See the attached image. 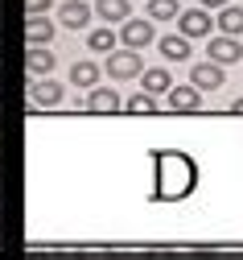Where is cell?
<instances>
[{
	"mask_svg": "<svg viewBox=\"0 0 243 260\" xmlns=\"http://www.w3.org/2000/svg\"><path fill=\"white\" fill-rule=\"evenodd\" d=\"M54 0H25V13H50Z\"/></svg>",
	"mask_w": 243,
	"mask_h": 260,
	"instance_id": "20",
	"label": "cell"
},
{
	"mask_svg": "<svg viewBox=\"0 0 243 260\" xmlns=\"http://www.w3.org/2000/svg\"><path fill=\"white\" fill-rule=\"evenodd\" d=\"M116 34H112V29H91V34H87V50L91 54H103V58H108L112 50H116Z\"/></svg>",
	"mask_w": 243,
	"mask_h": 260,
	"instance_id": "17",
	"label": "cell"
},
{
	"mask_svg": "<svg viewBox=\"0 0 243 260\" xmlns=\"http://www.w3.org/2000/svg\"><path fill=\"white\" fill-rule=\"evenodd\" d=\"M0 174H5V161H0Z\"/></svg>",
	"mask_w": 243,
	"mask_h": 260,
	"instance_id": "24",
	"label": "cell"
},
{
	"mask_svg": "<svg viewBox=\"0 0 243 260\" xmlns=\"http://www.w3.org/2000/svg\"><path fill=\"white\" fill-rule=\"evenodd\" d=\"M211 29H215V17L206 13V9H182L178 13V34H186L190 42L211 38Z\"/></svg>",
	"mask_w": 243,
	"mask_h": 260,
	"instance_id": "3",
	"label": "cell"
},
{
	"mask_svg": "<svg viewBox=\"0 0 243 260\" xmlns=\"http://www.w3.org/2000/svg\"><path fill=\"white\" fill-rule=\"evenodd\" d=\"M202 9H223V5H231V0H198Z\"/></svg>",
	"mask_w": 243,
	"mask_h": 260,
	"instance_id": "21",
	"label": "cell"
},
{
	"mask_svg": "<svg viewBox=\"0 0 243 260\" xmlns=\"http://www.w3.org/2000/svg\"><path fill=\"white\" fill-rule=\"evenodd\" d=\"M206 54H211V62H219V67H235L243 58V42L231 38V34H219V38L206 42Z\"/></svg>",
	"mask_w": 243,
	"mask_h": 260,
	"instance_id": "5",
	"label": "cell"
},
{
	"mask_svg": "<svg viewBox=\"0 0 243 260\" xmlns=\"http://www.w3.org/2000/svg\"><path fill=\"white\" fill-rule=\"evenodd\" d=\"M120 42H124L128 50H145V46H153V42H157L153 21H149V17H128V21H120Z\"/></svg>",
	"mask_w": 243,
	"mask_h": 260,
	"instance_id": "2",
	"label": "cell"
},
{
	"mask_svg": "<svg viewBox=\"0 0 243 260\" xmlns=\"http://www.w3.org/2000/svg\"><path fill=\"white\" fill-rule=\"evenodd\" d=\"M124 112H132V116H149V112H157V95H149V91H136L128 104H120Z\"/></svg>",
	"mask_w": 243,
	"mask_h": 260,
	"instance_id": "18",
	"label": "cell"
},
{
	"mask_svg": "<svg viewBox=\"0 0 243 260\" xmlns=\"http://www.w3.org/2000/svg\"><path fill=\"white\" fill-rule=\"evenodd\" d=\"M54 29H58V25H54L46 13H29V17H25V42H29V46H50V42H54Z\"/></svg>",
	"mask_w": 243,
	"mask_h": 260,
	"instance_id": "7",
	"label": "cell"
},
{
	"mask_svg": "<svg viewBox=\"0 0 243 260\" xmlns=\"http://www.w3.org/2000/svg\"><path fill=\"white\" fill-rule=\"evenodd\" d=\"M99 62H91V58H83V62H75L71 67V87H79V91H91L95 83H99Z\"/></svg>",
	"mask_w": 243,
	"mask_h": 260,
	"instance_id": "12",
	"label": "cell"
},
{
	"mask_svg": "<svg viewBox=\"0 0 243 260\" xmlns=\"http://www.w3.org/2000/svg\"><path fill=\"white\" fill-rule=\"evenodd\" d=\"M0 215H5V199H0Z\"/></svg>",
	"mask_w": 243,
	"mask_h": 260,
	"instance_id": "23",
	"label": "cell"
},
{
	"mask_svg": "<svg viewBox=\"0 0 243 260\" xmlns=\"http://www.w3.org/2000/svg\"><path fill=\"white\" fill-rule=\"evenodd\" d=\"M0 46H5V42H0Z\"/></svg>",
	"mask_w": 243,
	"mask_h": 260,
	"instance_id": "25",
	"label": "cell"
},
{
	"mask_svg": "<svg viewBox=\"0 0 243 260\" xmlns=\"http://www.w3.org/2000/svg\"><path fill=\"white\" fill-rule=\"evenodd\" d=\"M235 112H239V116H243V100H235Z\"/></svg>",
	"mask_w": 243,
	"mask_h": 260,
	"instance_id": "22",
	"label": "cell"
},
{
	"mask_svg": "<svg viewBox=\"0 0 243 260\" xmlns=\"http://www.w3.org/2000/svg\"><path fill=\"white\" fill-rule=\"evenodd\" d=\"M190 83L198 91H219L223 87V67H219V62H198V67L190 71Z\"/></svg>",
	"mask_w": 243,
	"mask_h": 260,
	"instance_id": "11",
	"label": "cell"
},
{
	"mask_svg": "<svg viewBox=\"0 0 243 260\" xmlns=\"http://www.w3.org/2000/svg\"><path fill=\"white\" fill-rule=\"evenodd\" d=\"M169 87H173V75H169L165 67H153V71L145 67V71H141V91H149V95H165Z\"/></svg>",
	"mask_w": 243,
	"mask_h": 260,
	"instance_id": "13",
	"label": "cell"
},
{
	"mask_svg": "<svg viewBox=\"0 0 243 260\" xmlns=\"http://www.w3.org/2000/svg\"><path fill=\"white\" fill-rule=\"evenodd\" d=\"M83 108L87 112H95V116H108V112H120V95H116V87H91L87 91V100H83Z\"/></svg>",
	"mask_w": 243,
	"mask_h": 260,
	"instance_id": "8",
	"label": "cell"
},
{
	"mask_svg": "<svg viewBox=\"0 0 243 260\" xmlns=\"http://www.w3.org/2000/svg\"><path fill=\"white\" fill-rule=\"evenodd\" d=\"M25 71H29V75H50V71H54L50 46H29V50H25Z\"/></svg>",
	"mask_w": 243,
	"mask_h": 260,
	"instance_id": "14",
	"label": "cell"
},
{
	"mask_svg": "<svg viewBox=\"0 0 243 260\" xmlns=\"http://www.w3.org/2000/svg\"><path fill=\"white\" fill-rule=\"evenodd\" d=\"M215 25H219V34L239 38V34H243V9H239V5H223L219 17H215Z\"/></svg>",
	"mask_w": 243,
	"mask_h": 260,
	"instance_id": "15",
	"label": "cell"
},
{
	"mask_svg": "<svg viewBox=\"0 0 243 260\" xmlns=\"http://www.w3.org/2000/svg\"><path fill=\"white\" fill-rule=\"evenodd\" d=\"M95 13H99V21L120 25V21H128V17H132V0H99Z\"/></svg>",
	"mask_w": 243,
	"mask_h": 260,
	"instance_id": "16",
	"label": "cell"
},
{
	"mask_svg": "<svg viewBox=\"0 0 243 260\" xmlns=\"http://www.w3.org/2000/svg\"><path fill=\"white\" fill-rule=\"evenodd\" d=\"M157 50H161L165 62H186L194 54V42L186 34H165V38H157Z\"/></svg>",
	"mask_w": 243,
	"mask_h": 260,
	"instance_id": "10",
	"label": "cell"
},
{
	"mask_svg": "<svg viewBox=\"0 0 243 260\" xmlns=\"http://www.w3.org/2000/svg\"><path fill=\"white\" fill-rule=\"evenodd\" d=\"M182 13L178 0H149V21H173Z\"/></svg>",
	"mask_w": 243,
	"mask_h": 260,
	"instance_id": "19",
	"label": "cell"
},
{
	"mask_svg": "<svg viewBox=\"0 0 243 260\" xmlns=\"http://www.w3.org/2000/svg\"><path fill=\"white\" fill-rule=\"evenodd\" d=\"M95 17V9L87 5V0H66V5L58 9V25L62 29H87Z\"/></svg>",
	"mask_w": 243,
	"mask_h": 260,
	"instance_id": "6",
	"label": "cell"
},
{
	"mask_svg": "<svg viewBox=\"0 0 243 260\" xmlns=\"http://www.w3.org/2000/svg\"><path fill=\"white\" fill-rule=\"evenodd\" d=\"M141 71H145V58H141V50H112L108 54V62H103V75L108 79H116V83H132V79H141Z\"/></svg>",
	"mask_w": 243,
	"mask_h": 260,
	"instance_id": "1",
	"label": "cell"
},
{
	"mask_svg": "<svg viewBox=\"0 0 243 260\" xmlns=\"http://www.w3.org/2000/svg\"><path fill=\"white\" fill-rule=\"evenodd\" d=\"M165 108H169V112H194V108H202V91H198L194 83L169 87V91H165Z\"/></svg>",
	"mask_w": 243,
	"mask_h": 260,
	"instance_id": "9",
	"label": "cell"
},
{
	"mask_svg": "<svg viewBox=\"0 0 243 260\" xmlns=\"http://www.w3.org/2000/svg\"><path fill=\"white\" fill-rule=\"evenodd\" d=\"M62 100H66V87H62L58 79H46V75H42L38 83H29V104H33V108L46 112V108H58Z\"/></svg>",
	"mask_w": 243,
	"mask_h": 260,
	"instance_id": "4",
	"label": "cell"
}]
</instances>
